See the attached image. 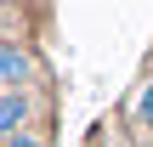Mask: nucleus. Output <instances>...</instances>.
I'll list each match as a JSON object with an SVG mask.
<instances>
[{"instance_id":"7ed1b4c3","label":"nucleus","mask_w":153,"mask_h":147,"mask_svg":"<svg viewBox=\"0 0 153 147\" xmlns=\"http://www.w3.org/2000/svg\"><path fill=\"white\" fill-rule=\"evenodd\" d=\"M136 119H142V125H153V79L142 85V96H136Z\"/></svg>"},{"instance_id":"f257e3e1","label":"nucleus","mask_w":153,"mask_h":147,"mask_svg":"<svg viewBox=\"0 0 153 147\" xmlns=\"http://www.w3.org/2000/svg\"><path fill=\"white\" fill-rule=\"evenodd\" d=\"M23 113H28V102L17 91H0V142H11V130L23 125Z\"/></svg>"},{"instance_id":"f03ea898","label":"nucleus","mask_w":153,"mask_h":147,"mask_svg":"<svg viewBox=\"0 0 153 147\" xmlns=\"http://www.w3.org/2000/svg\"><path fill=\"white\" fill-rule=\"evenodd\" d=\"M11 79H28V51L0 45V85H11Z\"/></svg>"},{"instance_id":"20e7f679","label":"nucleus","mask_w":153,"mask_h":147,"mask_svg":"<svg viewBox=\"0 0 153 147\" xmlns=\"http://www.w3.org/2000/svg\"><path fill=\"white\" fill-rule=\"evenodd\" d=\"M6 147H40V142H28V136H11V142H6Z\"/></svg>"}]
</instances>
